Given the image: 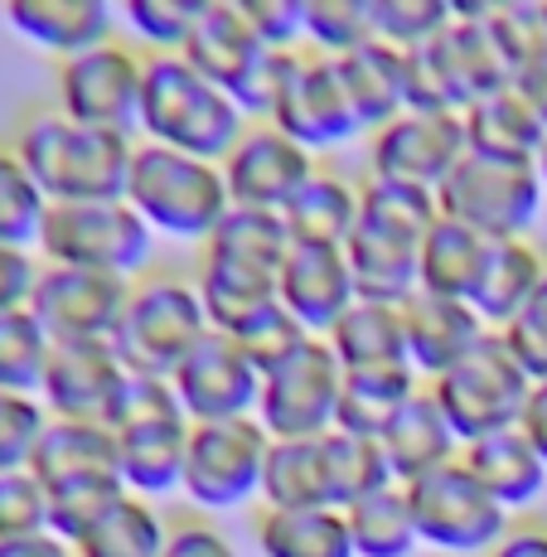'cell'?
<instances>
[{
  "label": "cell",
  "mask_w": 547,
  "mask_h": 557,
  "mask_svg": "<svg viewBox=\"0 0 547 557\" xmlns=\"http://www.w3.org/2000/svg\"><path fill=\"white\" fill-rule=\"evenodd\" d=\"M417 393H422V373H417L412 363H369V369H345L335 432L383 436L393 426V417H398Z\"/></svg>",
  "instance_id": "28"
},
{
  "label": "cell",
  "mask_w": 547,
  "mask_h": 557,
  "mask_svg": "<svg viewBox=\"0 0 547 557\" xmlns=\"http://www.w3.org/2000/svg\"><path fill=\"white\" fill-rule=\"evenodd\" d=\"M485 15H489V5L450 0V29L432 45L436 69H442L456 112L495 98V92H504L513 83V69H509V59L499 53L495 39H489Z\"/></svg>",
  "instance_id": "18"
},
{
  "label": "cell",
  "mask_w": 547,
  "mask_h": 557,
  "mask_svg": "<svg viewBox=\"0 0 547 557\" xmlns=\"http://www.w3.org/2000/svg\"><path fill=\"white\" fill-rule=\"evenodd\" d=\"M272 436L257 417L238 422H203L189 432V456H185V495L189 505L223 513L243 509L248 499L262 495V470Z\"/></svg>",
  "instance_id": "9"
},
{
  "label": "cell",
  "mask_w": 547,
  "mask_h": 557,
  "mask_svg": "<svg viewBox=\"0 0 547 557\" xmlns=\"http://www.w3.org/2000/svg\"><path fill=\"white\" fill-rule=\"evenodd\" d=\"M266 509H335L325 466V436L315 442H272L262 470Z\"/></svg>",
  "instance_id": "36"
},
{
  "label": "cell",
  "mask_w": 547,
  "mask_h": 557,
  "mask_svg": "<svg viewBox=\"0 0 547 557\" xmlns=\"http://www.w3.org/2000/svg\"><path fill=\"white\" fill-rule=\"evenodd\" d=\"M282 136H291L296 146H306L310 156L330 151V146H345L363 132L359 116L349 107V92L339 83L335 59H320V53L300 49L291 53V69H286L282 98L272 107V122Z\"/></svg>",
  "instance_id": "12"
},
{
  "label": "cell",
  "mask_w": 547,
  "mask_h": 557,
  "mask_svg": "<svg viewBox=\"0 0 547 557\" xmlns=\"http://www.w3.org/2000/svg\"><path fill=\"white\" fill-rule=\"evenodd\" d=\"M547 276V257L533 238H499L489 243L485 272H480V286L470 296V306L480 310L489 330H509L519 320V310L538 296Z\"/></svg>",
  "instance_id": "25"
},
{
  "label": "cell",
  "mask_w": 547,
  "mask_h": 557,
  "mask_svg": "<svg viewBox=\"0 0 547 557\" xmlns=\"http://www.w3.org/2000/svg\"><path fill=\"white\" fill-rule=\"evenodd\" d=\"M165 557H238V548H233V539L223 529H213V523H203V519H189V523L170 529Z\"/></svg>",
  "instance_id": "58"
},
{
  "label": "cell",
  "mask_w": 547,
  "mask_h": 557,
  "mask_svg": "<svg viewBox=\"0 0 547 557\" xmlns=\"http://www.w3.org/2000/svg\"><path fill=\"white\" fill-rule=\"evenodd\" d=\"M383 442V456L393 466V480L398 485H412V480L432 475V470L460 460V436L450 432L442 403L432 398V388H422L412 403L393 417V426L378 436Z\"/></svg>",
  "instance_id": "24"
},
{
  "label": "cell",
  "mask_w": 547,
  "mask_h": 557,
  "mask_svg": "<svg viewBox=\"0 0 547 557\" xmlns=\"http://www.w3.org/2000/svg\"><path fill=\"white\" fill-rule=\"evenodd\" d=\"M513 92H519V98L533 107V116L547 126V53H538L533 63H523V69L513 73Z\"/></svg>",
  "instance_id": "59"
},
{
  "label": "cell",
  "mask_w": 547,
  "mask_h": 557,
  "mask_svg": "<svg viewBox=\"0 0 547 557\" xmlns=\"http://www.w3.org/2000/svg\"><path fill=\"white\" fill-rule=\"evenodd\" d=\"M39 272H45V262L35 257V248H10V243H0V315H5V310H29Z\"/></svg>",
  "instance_id": "57"
},
{
  "label": "cell",
  "mask_w": 547,
  "mask_h": 557,
  "mask_svg": "<svg viewBox=\"0 0 547 557\" xmlns=\"http://www.w3.org/2000/svg\"><path fill=\"white\" fill-rule=\"evenodd\" d=\"M533 393V379L519 359H513L509 339L499 330H489L465 359L450 373L432 383V398L442 403L450 432L460 436V446L480 442L489 432H504V426H519L523 403Z\"/></svg>",
  "instance_id": "6"
},
{
  "label": "cell",
  "mask_w": 547,
  "mask_h": 557,
  "mask_svg": "<svg viewBox=\"0 0 547 557\" xmlns=\"http://www.w3.org/2000/svg\"><path fill=\"white\" fill-rule=\"evenodd\" d=\"M485 335L489 325L470 301H446V296L426 292L407 301V363L422 373V383H436L442 373H450Z\"/></svg>",
  "instance_id": "20"
},
{
  "label": "cell",
  "mask_w": 547,
  "mask_h": 557,
  "mask_svg": "<svg viewBox=\"0 0 547 557\" xmlns=\"http://www.w3.org/2000/svg\"><path fill=\"white\" fill-rule=\"evenodd\" d=\"M286 233L291 243H320V248H345L353 238L363 219V203H359V185H349L345 175H330L320 170L300 195L286 203Z\"/></svg>",
  "instance_id": "33"
},
{
  "label": "cell",
  "mask_w": 547,
  "mask_h": 557,
  "mask_svg": "<svg viewBox=\"0 0 547 557\" xmlns=\"http://www.w3.org/2000/svg\"><path fill=\"white\" fill-rule=\"evenodd\" d=\"M330 349L345 369H369V363H407V306L353 301L330 330Z\"/></svg>",
  "instance_id": "37"
},
{
  "label": "cell",
  "mask_w": 547,
  "mask_h": 557,
  "mask_svg": "<svg viewBox=\"0 0 547 557\" xmlns=\"http://www.w3.org/2000/svg\"><path fill=\"white\" fill-rule=\"evenodd\" d=\"M489 557H547V529L529 523V529H509L504 543Z\"/></svg>",
  "instance_id": "61"
},
{
  "label": "cell",
  "mask_w": 547,
  "mask_h": 557,
  "mask_svg": "<svg viewBox=\"0 0 547 557\" xmlns=\"http://www.w3.org/2000/svg\"><path fill=\"white\" fill-rule=\"evenodd\" d=\"M189 432L195 422L175 417V422H150L132 426V432L116 436V466L122 480L136 499H165L185 485V456H189Z\"/></svg>",
  "instance_id": "23"
},
{
  "label": "cell",
  "mask_w": 547,
  "mask_h": 557,
  "mask_svg": "<svg viewBox=\"0 0 547 557\" xmlns=\"http://www.w3.org/2000/svg\"><path fill=\"white\" fill-rule=\"evenodd\" d=\"M276 301H282L315 339L335 330V320L359 301L349 276L345 248H320V243H291L282 272H276Z\"/></svg>",
  "instance_id": "19"
},
{
  "label": "cell",
  "mask_w": 547,
  "mask_h": 557,
  "mask_svg": "<svg viewBox=\"0 0 547 557\" xmlns=\"http://www.w3.org/2000/svg\"><path fill=\"white\" fill-rule=\"evenodd\" d=\"M122 379H126V369L116 359L112 339H53L39 403L49 407V417L102 422L116 388H122Z\"/></svg>",
  "instance_id": "17"
},
{
  "label": "cell",
  "mask_w": 547,
  "mask_h": 557,
  "mask_svg": "<svg viewBox=\"0 0 547 557\" xmlns=\"http://www.w3.org/2000/svg\"><path fill=\"white\" fill-rule=\"evenodd\" d=\"M339 388H345V363L335 359L330 339H310L300 355L262 379L257 422L272 442H315L335 432Z\"/></svg>",
  "instance_id": "10"
},
{
  "label": "cell",
  "mask_w": 547,
  "mask_h": 557,
  "mask_svg": "<svg viewBox=\"0 0 547 557\" xmlns=\"http://www.w3.org/2000/svg\"><path fill=\"white\" fill-rule=\"evenodd\" d=\"M519 432L529 436L533 451H538L547 466V383H533L529 403H523V417H519Z\"/></svg>",
  "instance_id": "60"
},
{
  "label": "cell",
  "mask_w": 547,
  "mask_h": 557,
  "mask_svg": "<svg viewBox=\"0 0 547 557\" xmlns=\"http://www.w3.org/2000/svg\"><path fill=\"white\" fill-rule=\"evenodd\" d=\"M49 219V199L15 156V146H0V243L10 248H39V233Z\"/></svg>",
  "instance_id": "45"
},
{
  "label": "cell",
  "mask_w": 547,
  "mask_h": 557,
  "mask_svg": "<svg viewBox=\"0 0 547 557\" xmlns=\"http://www.w3.org/2000/svg\"><path fill=\"white\" fill-rule=\"evenodd\" d=\"M238 10L262 49L272 53L306 49V0H238Z\"/></svg>",
  "instance_id": "54"
},
{
  "label": "cell",
  "mask_w": 547,
  "mask_h": 557,
  "mask_svg": "<svg viewBox=\"0 0 547 557\" xmlns=\"http://www.w3.org/2000/svg\"><path fill=\"white\" fill-rule=\"evenodd\" d=\"M262 557H359L345 509H266L257 519Z\"/></svg>",
  "instance_id": "35"
},
{
  "label": "cell",
  "mask_w": 547,
  "mask_h": 557,
  "mask_svg": "<svg viewBox=\"0 0 547 557\" xmlns=\"http://www.w3.org/2000/svg\"><path fill=\"white\" fill-rule=\"evenodd\" d=\"M286 252H291L286 219L282 213H262V209H228V219L203 243V257L243 262V267H257V272H272V276L282 272Z\"/></svg>",
  "instance_id": "38"
},
{
  "label": "cell",
  "mask_w": 547,
  "mask_h": 557,
  "mask_svg": "<svg viewBox=\"0 0 547 557\" xmlns=\"http://www.w3.org/2000/svg\"><path fill=\"white\" fill-rule=\"evenodd\" d=\"M126 203L141 213L150 233L179 243H209L213 228L233 209L223 165L179 156L170 146H150V141H136Z\"/></svg>",
  "instance_id": "3"
},
{
  "label": "cell",
  "mask_w": 547,
  "mask_h": 557,
  "mask_svg": "<svg viewBox=\"0 0 547 557\" xmlns=\"http://www.w3.org/2000/svg\"><path fill=\"white\" fill-rule=\"evenodd\" d=\"M465 122L456 112H402L369 141V175L398 185L442 189L446 175L465 160Z\"/></svg>",
  "instance_id": "14"
},
{
  "label": "cell",
  "mask_w": 547,
  "mask_h": 557,
  "mask_svg": "<svg viewBox=\"0 0 547 557\" xmlns=\"http://www.w3.org/2000/svg\"><path fill=\"white\" fill-rule=\"evenodd\" d=\"M233 339H238V349L252 359V369L266 379V373L282 369V363L291 359V355H300V349H306L315 335H310V330L300 325L291 310L276 301L272 310H266V315H257L252 325L243 330V335H233Z\"/></svg>",
  "instance_id": "52"
},
{
  "label": "cell",
  "mask_w": 547,
  "mask_h": 557,
  "mask_svg": "<svg viewBox=\"0 0 547 557\" xmlns=\"http://www.w3.org/2000/svg\"><path fill=\"white\" fill-rule=\"evenodd\" d=\"M345 252H349V276H353V296L359 301L407 306L417 296V257H422V243L383 233L373 223H359L353 238L345 243Z\"/></svg>",
  "instance_id": "26"
},
{
  "label": "cell",
  "mask_w": 547,
  "mask_h": 557,
  "mask_svg": "<svg viewBox=\"0 0 547 557\" xmlns=\"http://www.w3.org/2000/svg\"><path fill=\"white\" fill-rule=\"evenodd\" d=\"M373 39L412 53L450 29V0H369Z\"/></svg>",
  "instance_id": "46"
},
{
  "label": "cell",
  "mask_w": 547,
  "mask_h": 557,
  "mask_svg": "<svg viewBox=\"0 0 547 557\" xmlns=\"http://www.w3.org/2000/svg\"><path fill=\"white\" fill-rule=\"evenodd\" d=\"M442 219L465 223L480 238H529L533 219L543 213V180L533 160H499V156H475L465 151L446 185L436 189Z\"/></svg>",
  "instance_id": "7"
},
{
  "label": "cell",
  "mask_w": 547,
  "mask_h": 557,
  "mask_svg": "<svg viewBox=\"0 0 547 557\" xmlns=\"http://www.w3.org/2000/svg\"><path fill=\"white\" fill-rule=\"evenodd\" d=\"M195 292L203 301V315H209V330L243 335L257 315L276 306V276L243 262H223V257H203L195 272Z\"/></svg>",
  "instance_id": "29"
},
{
  "label": "cell",
  "mask_w": 547,
  "mask_h": 557,
  "mask_svg": "<svg viewBox=\"0 0 547 557\" xmlns=\"http://www.w3.org/2000/svg\"><path fill=\"white\" fill-rule=\"evenodd\" d=\"M209 0H126V25L146 39L150 53H185Z\"/></svg>",
  "instance_id": "49"
},
{
  "label": "cell",
  "mask_w": 547,
  "mask_h": 557,
  "mask_svg": "<svg viewBox=\"0 0 547 557\" xmlns=\"http://www.w3.org/2000/svg\"><path fill=\"white\" fill-rule=\"evenodd\" d=\"M345 519H349V539H353V553L359 557H412L417 543H422L402 485H388V490H378V495L349 505Z\"/></svg>",
  "instance_id": "39"
},
{
  "label": "cell",
  "mask_w": 547,
  "mask_h": 557,
  "mask_svg": "<svg viewBox=\"0 0 547 557\" xmlns=\"http://www.w3.org/2000/svg\"><path fill=\"white\" fill-rule=\"evenodd\" d=\"M248 116L223 88L199 78L179 53H150L141 78V136L150 146H170L179 156L223 165L243 141Z\"/></svg>",
  "instance_id": "2"
},
{
  "label": "cell",
  "mask_w": 547,
  "mask_h": 557,
  "mask_svg": "<svg viewBox=\"0 0 547 557\" xmlns=\"http://www.w3.org/2000/svg\"><path fill=\"white\" fill-rule=\"evenodd\" d=\"M39 252H45V267H78V272H107L132 282L156 252V233L126 199L49 203Z\"/></svg>",
  "instance_id": "5"
},
{
  "label": "cell",
  "mask_w": 547,
  "mask_h": 557,
  "mask_svg": "<svg viewBox=\"0 0 547 557\" xmlns=\"http://www.w3.org/2000/svg\"><path fill=\"white\" fill-rule=\"evenodd\" d=\"M325 466H330V495H335V509H349V505H359V499L378 495V490L398 485L378 436L330 432L325 436Z\"/></svg>",
  "instance_id": "40"
},
{
  "label": "cell",
  "mask_w": 547,
  "mask_h": 557,
  "mask_svg": "<svg viewBox=\"0 0 547 557\" xmlns=\"http://www.w3.org/2000/svg\"><path fill=\"white\" fill-rule=\"evenodd\" d=\"M0 557H73V548L53 533H35V539H0Z\"/></svg>",
  "instance_id": "62"
},
{
  "label": "cell",
  "mask_w": 547,
  "mask_h": 557,
  "mask_svg": "<svg viewBox=\"0 0 547 557\" xmlns=\"http://www.w3.org/2000/svg\"><path fill=\"white\" fill-rule=\"evenodd\" d=\"M49 533V490L35 470H0V539Z\"/></svg>",
  "instance_id": "53"
},
{
  "label": "cell",
  "mask_w": 547,
  "mask_h": 557,
  "mask_svg": "<svg viewBox=\"0 0 547 557\" xmlns=\"http://www.w3.org/2000/svg\"><path fill=\"white\" fill-rule=\"evenodd\" d=\"M489 257V238H480L465 223L442 219L422 238V257H417V292L446 296V301H470L480 286Z\"/></svg>",
  "instance_id": "32"
},
{
  "label": "cell",
  "mask_w": 547,
  "mask_h": 557,
  "mask_svg": "<svg viewBox=\"0 0 547 557\" xmlns=\"http://www.w3.org/2000/svg\"><path fill=\"white\" fill-rule=\"evenodd\" d=\"M175 417H185V407H179V398H175V383H170V379H150V373H126L102 422L122 436V432H132V426L175 422Z\"/></svg>",
  "instance_id": "50"
},
{
  "label": "cell",
  "mask_w": 547,
  "mask_h": 557,
  "mask_svg": "<svg viewBox=\"0 0 547 557\" xmlns=\"http://www.w3.org/2000/svg\"><path fill=\"white\" fill-rule=\"evenodd\" d=\"M402 49L383 45V39H369V45H359L345 59H335L339 69V83H345L349 92V107L353 116H359L363 132H383L388 122H398L407 112L402 102Z\"/></svg>",
  "instance_id": "30"
},
{
  "label": "cell",
  "mask_w": 547,
  "mask_h": 557,
  "mask_svg": "<svg viewBox=\"0 0 547 557\" xmlns=\"http://www.w3.org/2000/svg\"><path fill=\"white\" fill-rule=\"evenodd\" d=\"M49 422L53 417H49V407L39 403V393L0 388V470H29Z\"/></svg>",
  "instance_id": "51"
},
{
  "label": "cell",
  "mask_w": 547,
  "mask_h": 557,
  "mask_svg": "<svg viewBox=\"0 0 547 557\" xmlns=\"http://www.w3.org/2000/svg\"><path fill=\"white\" fill-rule=\"evenodd\" d=\"M5 20L35 49L59 53V63L112 45V5L107 0H10Z\"/></svg>",
  "instance_id": "21"
},
{
  "label": "cell",
  "mask_w": 547,
  "mask_h": 557,
  "mask_svg": "<svg viewBox=\"0 0 547 557\" xmlns=\"http://www.w3.org/2000/svg\"><path fill=\"white\" fill-rule=\"evenodd\" d=\"M29 470L45 480V490L63 485V480L122 475V466H116V432L107 422H69V417H53L35 460H29Z\"/></svg>",
  "instance_id": "31"
},
{
  "label": "cell",
  "mask_w": 547,
  "mask_h": 557,
  "mask_svg": "<svg viewBox=\"0 0 547 557\" xmlns=\"http://www.w3.org/2000/svg\"><path fill=\"white\" fill-rule=\"evenodd\" d=\"M179 59H185L199 78H209L213 88L233 92L243 83V73L262 59V45H257V35L248 29V20H243L238 0H209Z\"/></svg>",
  "instance_id": "27"
},
{
  "label": "cell",
  "mask_w": 547,
  "mask_h": 557,
  "mask_svg": "<svg viewBox=\"0 0 547 557\" xmlns=\"http://www.w3.org/2000/svg\"><path fill=\"white\" fill-rule=\"evenodd\" d=\"M499 335L509 339L513 359L529 369V379L547 383V276H543L538 296H533V301L519 310V320H513L509 330H499Z\"/></svg>",
  "instance_id": "55"
},
{
  "label": "cell",
  "mask_w": 547,
  "mask_h": 557,
  "mask_svg": "<svg viewBox=\"0 0 547 557\" xmlns=\"http://www.w3.org/2000/svg\"><path fill=\"white\" fill-rule=\"evenodd\" d=\"M136 282L78 267H45L29 310L53 339H112L132 306Z\"/></svg>",
  "instance_id": "16"
},
{
  "label": "cell",
  "mask_w": 547,
  "mask_h": 557,
  "mask_svg": "<svg viewBox=\"0 0 547 557\" xmlns=\"http://www.w3.org/2000/svg\"><path fill=\"white\" fill-rule=\"evenodd\" d=\"M132 495L122 475H88V480H63L49 485V533L69 548H78L92 529Z\"/></svg>",
  "instance_id": "42"
},
{
  "label": "cell",
  "mask_w": 547,
  "mask_h": 557,
  "mask_svg": "<svg viewBox=\"0 0 547 557\" xmlns=\"http://www.w3.org/2000/svg\"><path fill=\"white\" fill-rule=\"evenodd\" d=\"M15 156L35 175L49 203H112L126 199L136 136L83 126L63 112H35L20 122Z\"/></svg>",
  "instance_id": "1"
},
{
  "label": "cell",
  "mask_w": 547,
  "mask_h": 557,
  "mask_svg": "<svg viewBox=\"0 0 547 557\" xmlns=\"http://www.w3.org/2000/svg\"><path fill=\"white\" fill-rule=\"evenodd\" d=\"M465 122V146L475 156H499V160H533L547 136V126L533 116V107L513 92V83L495 98L475 102L460 112Z\"/></svg>",
  "instance_id": "34"
},
{
  "label": "cell",
  "mask_w": 547,
  "mask_h": 557,
  "mask_svg": "<svg viewBox=\"0 0 547 557\" xmlns=\"http://www.w3.org/2000/svg\"><path fill=\"white\" fill-rule=\"evenodd\" d=\"M402 490L412 505L417 539L446 557H489L509 533V509L470 475L465 460H450Z\"/></svg>",
  "instance_id": "8"
},
{
  "label": "cell",
  "mask_w": 547,
  "mask_h": 557,
  "mask_svg": "<svg viewBox=\"0 0 547 557\" xmlns=\"http://www.w3.org/2000/svg\"><path fill=\"white\" fill-rule=\"evenodd\" d=\"M170 383H175V398L195 426L257 417V398H262V373L238 349V339L219 335V330H209L189 349L185 363L170 373Z\"/></svg>",
  "instance_id": "13"
},
{
  "label": "cell",
  "mask_w": 547,
  "mask_h": 557,
  "mask_svg": "<svg viewBox=\"0 0 547 557\" xmlns=\"http://www.w3.org/2000/svg\"><path fill=\"white\" fill-rule=\"evenodd\" d=\"M209 335V315L185 276H146L136 282L132 306L112 335V349L126 373H150L170 379L185 363V355Z\"/></svg>",
  "instance_id": "4"
},
{
  "label": "cell",
  "mask_w": 547,
  "mask_h": 557,
  "mask_svg": "<svg viewBox=\"0 0 547 557\" xmlns=\"http://www.w3.org/2000/svg\"><path fill=\"white\" fill-rule=\"evenodd\" d=\"M533 170H538V180H543V189H547V136H543L538 156H533Z\"/></svg>",
  "instance_id": "63"
},
{
  "label": "cell",
  "mask_w": 547,
  "mask_h": 557,
  "mask_svg": "<svg viewBox=\"0 0 547 557\" xmlns=\"http://www.w3.org/2000/svg\"><path fill=\"white\" fill-rule=\"evenodd\" d=\"M315 175H320L315 156L266 122L248 126L243 141L228 151V160H223V180H228L233 209L286 213V203H291Z\"/></svg>",
  "instance_id": "15"
},
{
  "label": "cell",
  "mask_w": 547,
  "mask_h": 557,
  "mask_svg": "<svg viewBox=\"0 0 547 557\" xmlns=\"http://www.w3.org/2000/svg\"><path fill=\"white\" fill-rule=\"evenodd\" d=\"M460 460H465L470 475H475L509 513L538 505L543 490H547L543 456L533 451V442L519 432V426H504V432H489V436H480V442L460 446Z\"/></svg>",
  "instance_id": "22"
},
{
  "label": "cell",
  "mask_w": 547,
  "mask_h": 557,
  "mask_svg": "<svg viewBox=\"0 0 547 557\" xmlns=\"http://www.w3.org/2000/svg\"><path fill=\"white\" fill-rule=\"evenodd\" d=\"M373 39L369 0H306V49L320 59H345Z\"/></svg>",
  "instance_id": "47"
},
{
  "label": "cell",
  "mask_w": 547,
  "mask_h": 557,
  "mask_svg": "<svg viewBox=\"0 0 547 557\" xmlns=\"http://www.w3.org/2000/svg\"><path fill=\"white\" fill-rule=\"evenodd\" d=\"M170 523L160 519V509L150 499L126 495L88 539L78 543V557H165Z\"/></svg>",
  "instance_id": "41"
},
{
  "label": "cell",
  "mask_w": 547,
  "mask_h": 557,
  "mask_svg": "<svg viewBox=\"0 0 547 557\" xmlns=\"http://www.w3.org/2000/svg\"><path fill=\"white\" fill-rule=\"evenodd\" d=\"M53 355V335L39 325L35 310H5L0 315V388L39 393Z\"/></svg>",
  "instance_id": "44"
},
{
  "label": "cell",
  "mask_w": 547,
  "mask_h": 557,
  "mask_svg": "<svg viewBox=\"0 0 547 557\" xmlns=\"http://www.w3.org/2000/svg\"><path fill=\"white\" fill-rule=\"evenodd\" d=\"M359 203H363V219L383 233H398V238L422 243L426 233L442 223V203H436V189L422 185H398V180H363L359 185Z\"/></svg>",
  "instance_id": "43"
},
{
  "label": "cell",
  "mask_w": 547,
  "mask_h": 557,
  "mask_svg": "<svg viewBox=\"0 0 547 557\" xmlns=\"http://www.w3.org/2000/svg\"><path fill=\"white\" fill-rule=\"evenodd\" d=\"M141 78L146 59L112 39V45L59 63V112L83 126L136 136L141 132Z\"/></svg>",
  "instance_id": "11"
},
{
  "label": "cell",
  "mask_w": 547,
  "mask_h": 557,
  "mask_svg": "<svg viewBox=\"0 0 547 557\" xmlns=\"http://www.w3.org/2000/svg\"><path fill=\"white\" fill-rule=\"evenodd\" d=\"M485 29L509 59V69L519 73L523 63L547 53V0H495L485 15Z\"/></svg>",
  "instance_id": "48"
},
{
  "label": "cell",
  "mask_w": 547,
  "mask_h": 557,
  "mask_svg": "<svg viewBox=\"0 0 547 557\" xmlns=\"http://www.w3.org/2000/svg\"><path fill=\"white\" fill-rule=\"evenodd\" d=\"M73 557H78V553H73Z\"/></svg>",
  "instance_id": "64"
},
{
  "label": "cell",
  "mask_w": 547,
  "mask_h": 557,
  "mask_svg": "<svg viewBox=\"0 0 547 557\" xmlns=\"http://www.w3.org/2000/svg\"><path fill=\"white\" fill-rule=\"evenodd\" d=\"M432 45H436V39H432ZM432 45L412 49L402 59V102H407V112H456V102H450V92H446L442 69H436Z\"/></svg>",
  "instance_id": "56"
}]
</instances>
